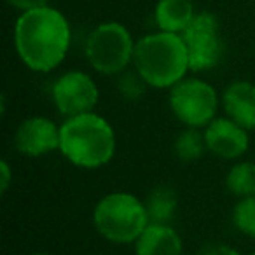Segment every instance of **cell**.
<instances>
[{
	"instance_id": "1",
	"label": "cell",
	"mask_w": 255,
	"mask_h": 255,
	"mask_svg": "<svg viewBox=\"0 0 255 255\" xmlns=\"http://www.w3.org/2000/svg\"><path fill=\"white\" fill-rule=\"evenodd\" d=\"M72 30L58 9L44 5L23 11L14 25V47L21 63L37 74H49L65 61Z\"/></svg>"
},
{
	"instance_id": "2",
	"label": "cell",
	"mask_w": 255,
	"mask_h": 255,
	"mask_svg": "<svg viewBox=\"0 0 255 255\" xmlns=\"http://www.w3.org/2000/svg\"><path fill=\"white\" fill-rule=\"evenodd\" d=\"M117 138L114 126L93 112L65 117L60 124V150L67 163L81 170H98L114 159Z\"/></svg>"
},
{
	"instance_id": "3",
	"label": "cell",
	"mask_w": 255,
	"mask_h": 255,
	"mask_svg": "<svg viewBox=\"0 0 255 255\" xmlns=\"http://www.w3.org/2000/svg\"><path fill=\"white\" fill-rule=\"evenodd\" d=\"M133 68L154 89H170L187 77L189 54L182 35L154 32L136 40Z\"/></svg>"
},
{
	"instance_id": "4",
	"label": "cell",
	"mask_w": 255,
	"mask_h": 255,
	"mask_svg": "<svg viewBox=\"0 0 255 255\" xmlns=\"http://www.w3.org/2000/svg\"><path fill=\"white\" fill-rule=\"evenodd\" d=\"M91 222L98 236L112 245H133L150 224L145 203L126 191H114L96 201Z\"/></svg>"
},
{
	"instance_id": "5",
	"label": "cell",
	"mask_w": 255,
	"mask_h": 255,
	"mask_svg": "<svg viewBox=\"0 0 255 255\" xmlns=\"http://www.w3.org/2000/svg\"><path fill=\"white\" fill-rule=\"evenodd\" d=\"M136 42L123 23L105 21L89 32L84 54L89 67L102 75H119L133 67Z\"/></svg>"
},
{
	"instance_id": "6",
	"label": "cell",
	"mask_w": 255,
	"mask_h": 255,
	"mask_svg": "<svg viewBox=\"0 0 255 255\" xmlns=\"http://www.w3.org/2000/svg\"><path fill=\"white\" fill-rule=\"evenodd\" d=\"M168 107L184 128L205 129L219 116L220 95L208 81L185 77L168 89Z\"/></svg>"
},
{
	"instance_id": "7",
	"label": "cell",
	"mask_w": 255,
	"mask_h": 255,
	"mask_svg": "<svg viewBox=\"0 0 255 255\" xmlns=\"http://www.w3.org/2000/svg\"><path fill=\"white\" fill-rule=\"evenodd\" d=\"M182 39L187 47L191 72L201 74L220 65L226 46L220 33L219 18L215 14L206 11L196 12L192 23L182 33Z\"/></svg>"
},
{
	"instance_id": "8",
	"label": "cell",
	"mask_w": 255,
	"mask_h": 255,
	"mask_svg": "<svg viewBox=\"0 0 255 255\" xmlns=\"http://www.w3.org/2000/svg\"><path fill=\"white\" fill-rule=\"evenodd\" d=\"M51 102L63 117L93 112L100 102L96 81L84 70H68L51 86Z\"/></svg>"
},
{
	"instance_id": "9",
	"label": "cell",
	"mask_w": 255,
	"mask_h": 255,
	"mask_svg": "<svg viewBox=\"0 0 255 255\" xmlns=\"http://www.w3.org/2000/svg\"><path fill=\"white\" fill-rule=\"evenodd\" d=\"M14 149L25 157H42L60 150V124L46 116L25 117L14 131Z\"/></svg>"
},
{
	"instance_id": "10",
	"label": "cell",
	"mask_w": 255,
	"mask_h": 255,
	"mask_svg": "<svg viewBox=\"0 0 255 255\" xmlns=\"http://www.w3.org/2000/svg\"><path fill=\"white\" fill-rule=\"evenodd\" d=\"M203 135L206 150L222 161H238L250 149V131L227 116H217Z\"/></svg>"
},
{
	"instance_id": "11",
	"label": "cell",
	"mask_w": 255,
	"mask_h": 255,
	"mask_svg": "<svg viewBox=\"0 0 255 255\" xmlns=\"http://www.w3.org/2000/svg\"><path fill=\"white\" fill-rule=\"evenodd\" d=\"M224 116L248 131H255V84L250 81H233L220 95Z\"/></svg>"
},
{
	"instance_id": "12",
	"label": "cell",
	"mask_w": 255,
	"mask_h": 255,
	"mask_svg": "<svg viewBox=\"0 0 255 255\" xmlns=\"http://www.w3.org/2000/svg\"><path fill=\"white\" fill-rule=\"evenodd\" d=\"M133 248L135 255H184V241L171 224H149Z\"/></svg>"
},
{
	"instance_id": "13",
	"label": "cell",
	"mask_w": 255,
	"mask_h": 255,
	"mask_svg": "<svg viewBox=\"0 0 255 255\" xmlns=\"http://www.w3.org/2000/svg\"><path fill=\"white\" fill-rule=\"evenodd\" d=\"M196 16L191 0H159L156 4L154 18L159 30L170 33H182L187 30Z\"/></svg>"
},
{
	"instance_id": "14",
	"label": "cell",
	"mask_w": 255,
	"mask_h": 255,
	"mask_svg": "<svg viewBox=\"0 0 255 255\" xmlns=\"http://www.w3.org/2000/svg\"><path fill=\"white\" fill-rule=\"evenodd\" d=\"M143 203L150 224H171L178 212V196L170 185H156Z\"/></svg>"
},
{
	"instance_id": "15",
	"label": "cell",
	"mask_w": 255,
	"mask_h": 255,
	"mask_svg": "<svg viewBox=\"0 0 255 255\" xmlns=\"http://www.w3.org/2000/svg\"><path fill=\"white\" fill-rule=\"evenodd\" d=\"M224 184L236 199L255 196V161H234L227 170Z\"/></svg>"
},
{
	"instance_id": "16",
	"label": "cell",
	"mask_w": 255,
	"mask_h": 255,
	"mask_svg": "<svg viewBox=\"0 0 255 255\" xmlns=\"http://www.w3.org/2000/svg\"><path fill=\"white\" fill-rule=\"evenodd\" d=\"M208 152L205 143L203 129L198 128H184L173 142V154L180 163H196Z\"/></svg>"
},
{
	"instance_id": "17",
	"label": "cell",
	"mask_w": 255,
	"mask_h": 255,
	"mask_svg": "<svg viewBox=\"0 0 255 255\" xmlns=\"http://www.w3.org/2000/svg\"><path fill=\"white\" fill-rule=\"evenodd\" d=\"M231 222L240 234L255 240V196L238 199L231 212Z\"/></svg>"
},
{
	"instance_id": "18",
	"label": "cell",
	"mask_w": 255,
	"mask_h": 255,
	"mask_svg": "<svg viewBox=\"0 0 255 255\" xmlns=\"http://www.w3.org/2000/svg\"><path fill=\"white\" fill-rule=\"evenodd\" d=\"M117 93L126 102H138L145 96L149 84L143 81V77L135 70V68H128L123 74L117 75L116 82Z\"/></svg>"
},
{
	"instance_id": "19",
	"label": "cell",
	"mask_w": 255,
	"mask_h": 255,
	"mask_svg": "<svg viewBox=\"0 0 255 255\" xmlns=\"http://www.w3.org/2000/svg\"><path fill=\"white\" fill-rule=\"evenodd\" d=\"M198 255H243V254L238 248H234L233 245L215 241V243H208L199 248Z\"/></svg>"
},
{
	"instance_id": "20",
	"label": "cell",
	"mask_w": 255,
	"mask_h": 255,
	"mask_svg": "<svg viewBox=\"0 0 255 255\" xmlns=\"http://www.w3.org/2000/svg\"><path fill=\"white\" fill-rule=\"evenodd\" d=\"M12 178H14V175H12L11 164H9L7 159H2L0 161V194L2 196L9 191V187L12 184Z\"/></svg>"
},
{
	"instance_id": "21",
	"label": "cell",
	"mask_w": 255,
	"mask_h": 255,
	"mask_svg": "<svg viewBox=\"0 0 255 255\" xmlns=\"http://www.w3.org/2000/svg\"><path fill=\"white\" fill-rule=\"evenodd\" d=\"M12 7L19 11H30V9H39L44 5H49V0H7Z\"/></svg>"
},
{
	"instance_id": "22",
	"label": "cell",
	"mask_w": 255,
	"mask_h": 255,
	"mask_svg": "<svg viewBox=\"0 0 255 255\" xmlns=\"http://www.w3.org/2000/svg\"><path fill=\"white\" fill-rule=\"evenodd\" d=\"M28 255H56V254H49V252H33V254H28Z\"/></svg>"
},
{
	"instance_id": "23",
	"label": "cell",
	"mask_w": 255,
	"mask_h": 255,
	"mask_svg": "<svg viewBox=\"0 0 255 255\" xmlns=\"http://www.w3.org/2000/svg\"><path fill=\"white\" fill-rule=\"evenodd\" d=\"M250 255H255V250H254V252H252V254H250Z\"/></svg>"
}]
</instances>
